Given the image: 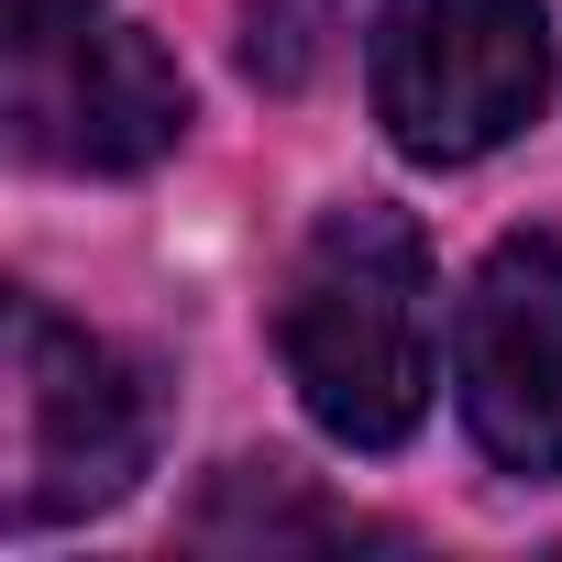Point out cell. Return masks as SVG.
Wrapping results in <instances>:
<instances>
[{
    "mask_svg": "<svg viewBox=\"0 0 562 562\" xmlns=\"http://www.w3.org/2000/svg\"><path fill=\"white\" fill-rule=\"evenodd\" d=\"M276 353H288V386L331 441L397 452L430 408V243H419V221L386 199L331 210L288 265Z\"/></svg>",
    "mask_w": 562,
    "mask_h": 562,
    "instance_id": "obj_1",
    "label": "cell"
},
{
    "mask_svg": "<svg viewBox=\"0 0 562 562\" xmlns=\"http://www.w3.org/2000/svg\"><path fill=\"white\" fill-rule=\"evenodd\" d=\"M551 100L540 0H386L375 12V122L408 166H474Z\"/></svg>",
    "mask_w": 562,
    "mask_h": 562,
    "instance_id": "obj_2",
    "label": "cell"
},
{
    "mask_svg": "<svg viewBox=\"0 0 562 562\" xmlns=\"http://www.w3.org/2000/svg\"><path fill=\"white\" fill-rule=\"evenodd\" d=\"M144 452H155L144 375L111 342L67 331L45 299H12V529H56L133 496Z\"/></svg>",
    "mask_w": 562,
    "mask_h": 562,
    "instance_id": "obj_3",
    "label": "cell"
},
{
    "mask_svg": "<svg viewBox=\"0 0 562 562\" xmlns=\"http://www.w3.org/2000/svg\"><path fill=\"white\" fill-rule=\"evenodd\" d=\"M463 419L507 474H562V243L518 232L474 265L452 321Z\"/></svg>",
    "mask_w": 562,
    "mask_h": 562,
    "instance_id": "obj_4",
    "label": "cell"
},
{
    "mask_svg": "<svg viewBox=\"0 0 562 562\" xmlns=\"http://www.w3.org/2000/svg\"><path fill=\"white\" fill-rule=\"evenodd\" d=\"M12 133L34 166H78V177H133L188 133V78L155 34L133 23H89L56 56H12Z\"/></svg>",
    "mask_w": 562,
    "mask_h": 562,
    "instance_id": "obj_5",
    "label": "cell"
},
{
    "mask_svg": "<svg viewBox=\"0 0 562 562\" xmlns=\"http://www.w3.org/2000/svg\"><path fill=\"white\" fill-rule=\"evenodd\" d=\"M199 540H210V551H243V540H265V551H276V540H375V529H364V518H342V507H321L288 463H232V474H221V496L199 507Z\"/></svg>",
    "mask_w": 562,
    "mask_h": 562,
    "instance_id": "obj_6",
    "label": "cell"
},
{
    "mask_svg": "<svg viewBox=\"0 0 562 562\" xmlns=\"http://www.w3.org/2000/svg\"><path fill=\"white\" fill-rule=\"evenodd\" d=\"M321 34H331V0H243V67L265 89H310Z\"/></svg>",
    "mask_w": 562,
    "mask_h": 562,
    "instance_id": "obj_7",
    "label": "cell"
},
{
    "mask_svg": "<svg viewBox=\"0 0 562 562\" xmlns=\"http://www.w3.org/2000/svg\"><path fill=\"white\" fill-rule=\"evenodd\" d=\"M0 23H12V56H56L100 23V0H0Z\"/></svg>",
    "mask_w": 562,
    "mask_h": 562,
    "instance_id": "obj_8",
    "label": "cell"
}]
</instances>
